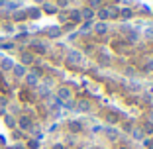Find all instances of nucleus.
I'll list each match as a JSON object with an SVG mask.
<instances>
[{"label":"nucleus","mask_w":153,"mask_h":149,"mask_svg":"<svg viewBox=\"0 0 153 149\" xmlns=\"http://www.w3.org/2000/svg\"><path fill=\"white\" fill-rule=\"evenodd\" d=\"M37 79H39V71L26 73V82H27L30 86H36V85H37Z\"/></svg>","instance_id":"nucleus-1"},{"label":"nucleus","mask_w":153,"mask_h":149,"mask_svg":"<svg viewBox=\"0 0 153 149\" xmlns=\"http://www.w3.org/2000/svg\"><path fill=\"white\" fill-rule=\"evenodd\" d=\"M82 61V57H81V53H79V51H71V53H69V57H67V63L69 65H79Z\"/></svg>","instance_id":"nucleus-2"},{"label":"nucleus","mask_w":153,"mask_h":149,"mask_svg":"<svg viewBox=\"0 0 153 149\" xmlns=\"http://www.w3.org/2000/svg\"><path fill=\"white\" fill-rule=\"evenodd\" d=\"M69 98H71V90H69L67 86H63V88H59V90H57V100H61V102H67Z\"/></svg>","instance_id":"nucleus-3"},{"label":"nucleus","mask_w":153,"mask_h":149,"mask_svg":"<svg viewBox=\"0 0 153 149\" xmlns=\"http://www.w3.org/2000/svg\"><path fill=\"white\" fill-rule=\"evenodd\" d=\"M0 69H2V71H12V69H14V61L10 57L0 59Z\"/></svg>","instance_id":"nucleus-4"},{"label":"nucleus","mask_w":153,"mask_h":149,"mask_svg":"<svg viewBox=\"0 0 153 149\" xmlns=\"http://www.w3.org/2000/svg\"><path fill=\"white\" fill-rule=\"evenodd\" d=\"M18 126H20V130H32V120L27 116H22L18 120Z\"/></svg>","instance_id":"nucleus-5"},{"label":"nucleus","mask_w":153,"mask_h":149,"mask_svg":"<svg viewBox=\"0 0 153 149\" xmlns=\"http://www.w3.org/2000/svg\"><path fill=\"white\" fill-rule=\"evenodd\" d=\"M14 75H16V79H24L26 77V69H24V65H14Z\"/></svg>","instance_id":"nucleus-6"},{"label":"nucleus","mask_w":153,"mask_h":149,"mask_svg":"<svg viewBox=\"0 0 153 149\" xmlns=\"http://www.w3.org/2000/svg\"><path fill=\"white\" fill-rule=\"evenodd\" d=\"M32 61H33V55H32V53H26V51H24V53H22V63H24V65H30Z\"/></svg>","instance_id":"nucleus-7"},{"label":"nucleus","mask_w":153,"mask_h":149,"mask_svg":"<svg viewBox=\"0 0 153 149\" xmlns=\"http://www.w3.org/2000/svg\"><path fill=\"white\" fill-rule=\"evenodd\" d=\"M32 47L36 51H39V53H43V51H45V43H41V41H32Z\"/></svg>","instance_id":"nucleus-8"},{"label":"nucleus","mask_w":153,"mask_h":149,"mask_svg":"<svg viewBox=\"0 0 153 149\" xmlns=\"http://www.w3.org/2000/svg\"><path fill=\"white\" fill-rule=\"evenodd\" d=\"M26 14L30 16V18H33V20H36V18H39V16H41V12H39L37 8H30V10H27Z\"/></svg>","instance_id":"nucleus-9"},{"label":"nucleus","mask_w":153,"mask_h":149,"mask_svg":"<svg viewBox=\"0 0 153 149\" xmlns=\"http://www.w3.org/2000/svg\"><path fill=\"white\" fill-rule=\"evenodd\" d=\"M76 110H79V112H86V110H88V102H86V100H81V102L76 104Z\"/></svg>","instance_id":"nucleus-10"},{"label":"nucleus","mask_w":153,"mask_h":149,"mask_svg":"<svg viewBox=\"0 0 153 149\" xmlns=\"http://www.w3.org/2000/svg\"><path fill=\"white\" fill-rule=\"evenodd\" d=\"M47 36L57 37V36H61V30H59V27H49V30H47Z\"/></svg>","instance_id":"nucleus-11"},{"label":"nucleus","mask_w":153,"mask_h":149,"mask_svg":"<svg viewBox=\"0 0 153 149\" xmlns=\"http://www.w3.org/2000/svg\"><path fill=\"white\" fill-rule=\"evenodd\" d=\"M43 10L47 14H53L55 10H57V6H53V4H49V2H43Z\"/></svg>","instance_id":"nucleus-12"},{"label":"nucleus","mask_w":153,"mask_h":149,"mask_svg":"<svg viewBox=\"0 0 153 149\" xmlns=\"http://www.w3.org/2000/svg\"><path fill=\"white\" fill-rule=\"evenodd\" d=\"M106 136H108L110 139H116V137H118V131L112 130V128H108V130H106Z\"/></svg>","instance_id":"nucleus-13"},{"label":"nucleus","mask_w":153,"mask_h":149,"mask_svg":"<svg viewBox=\"0 0 153 149\" xmlns=\"http://www.w3.org/2000/svg\"><path fill=\"white\" fill-rule=\"evenodd\" d=\"M81 16H82V18H85V20H90V18H92V10H90V8L82 10V12H81Z\"/></svg>","instance_id":"nucleus-14"},{"label":"nucleus","mask_w":153,"mask_h":149,"mask_svg":"<svg viewBox=\"0 0 153 149\" xmlns=\"http://www.w3.org/2000/svg\"><path fill=\"white\" fill-rule=\"evenodd\" d=\"M26 16H27V14L22 12V10H20V12H14V20H18V22H20V20H24Z\"/></svg>","instance_id":"nucleus-15"},{"label":"nucleus","mask_w":153,"mask_h":149,"mask_svg":"<svg viewBox=\"0 0 153 149\" xmlns=\"http://www.w3.org/2000/svg\"><path fill=\"white\" fill-rule=\"evenodd\" d=\"M106 12H108V18H118V14H120L116 8H108Z\"/></svg>","instance_id":"nucleus-16"},{"label":"nucleus","mask_w":153,"mask_h":149,"mask_svg":"<svg viewBox=\"0 0 153 149\" xmlns=\"http://www.w3.org/2000/svg\"><path fill=\"white\" fill-rule=\"evenodd\" d=\"M69 18L71 20H81V12H79V10H73V12L69 14Z\"/></svg>","instance_id":"nucleus-17"},{"label":"nucleus","mask_w":153,"mask_h":149,"mask_svg":"<svg viewBox=\"0 0 153 149\" xmlns=\"http://www.w3.org/2000/svg\"><path fill=\"white\" fill-rule=\"evenodd\" d=\"M69 128H71L73 131H79V130H81V124H79V122H71V124H69Z\"/></svg>","instance_id":"nucleus-18"},{"label":"nucleus","mask_w":153,"mask_h":149,"mask_svg":"<svg viewBox=\"0 0 153 149\" xmlns=\"http://www.w3.org/2000/svg\"><path fill=\"white\" fill-rule=\"evenodd\" d=\"M94 30H96V33H104V32H106V26H104V24H98Z\"/></svg>","instance_id":"nucleus-19"},{"label":"nucleus","mask_w":153,"mask_h":149,"mask_svg":"<svg viewBox=\"0 0 153 149\" xmlns=\"http://www.w3.org/2000/svg\"><path fill=\"white\" fill-rule=\"evenodd\" d=\"M98 18H102V20H106V18H108V12H106V8H102V10L98 12Z\"/></svg>","instance_id":"nucleus-20"},{"label":"nucleus","mask_w":153,"mask_h":149,"mask_svg":"<svg viewBox=\"0 0 153 149\" xmlns=\"http://www.w3.org/2000/svg\"><path fill=\"white\" fill-rule=\"evenodd\" d=\"M6 124H8L10 128H14V126H16V122H14V118H12V116H6Z\"/></svg>","instance_id":"nucleus-21"},{"label":"nucleus","mask_w":153,"mask_h":149,"mask_svg":"<svg viewBox=\"0 0 153 149\" xmlns=\"http://www.w3.org/2000/svg\"><path fill=\"white\" fill-rule=\"evenodd\" d=\"M27 147H30V149H37V147H39V143H37L36 139H32L30 143H27Z\"/></svg>","instance_id":"nucleus-22"},{"label":"nucleus","mask_w":153,"mask_h":149,"mask_svg":"<svg viewBox=\"0 0 153 149\" xmlns=\"http://www.w3.org/2000/svg\"><path fill=\"white\" fill-rule=\"evenodd\" d=\"M108 55H100V63H104V65H108Z\"/></svg>","instance_id":"nucleus-23"},{"label":"nucleus","mask_w":153,"mask_h":149,"mask_svg":"<svg viewBox=\"0 0 153 149\" xmlns=\"http://www.w3.org/2000/svg\"><path fill=\"white\" fill-rule=\"evenodd\" d=\"M122 16H124V18L128 20V18H130V16H131V12H130V10L126 8V10H122Z\"/></svg>","instance_id":"nucleus-24"},{"label":"nucleus","mask_w":153,"mask_h":149,"mask_svg":"<svg viewBox=\"0 0 153 149\" xmlns=\"http://www.w3.org/2000/svg\"><path fill=\"white\" fill-rule=\"evenodd\" d=\"M145 71H153V59H151V61H147V65H145Z\"/></svg>","instance_id":"nucleus-25"},{"label":"nucleus","mask_w":153,"mask_h":149,"mask_svg":"<svg viewBox=\"0 0 153 149\" xmlns=\"http://www.w3.org/2000/svg\"><path fill=\"white\" fill-rule=\"evenodd\" d=\"M145 37H147V39H153V27H151V30H147V32H145Z\"/></svg>","instance_id":"nucleus-26"},{"label":"nucleus","mask_w":153,"mask_h":149,"mask_svg":"<svg viewBox=\"0 0 153 149\" xmlns=\"http://www.w3.org/2000/svg\"><path fill=\"white\" fill-rule=\"evenodd\" d=\"M90 6L94 8V6H100V0H90Z\"/></svg>","instance_id":"nucleus-27"},{"label":"nucleus","mask_w":153,"mask_h":149,"mask_svg":"<svg viewBox=\"0 0 153 149\" xmlns=\"http://www.w3.org/2000/svg\"><path fill=\"white\" fill-rule=\"evenodd\" d=\"M134 137H137V139H140V137H141V131L140 130H134Z\"/></svg>","instance_id":"nucleus-28"},{"label":"nucleus","mask_w":153,"mask_h":149,"mask_svg":"<svg viewBox=\"0 0 153 149\" xmlns=\"http://www.w3.org/2000/svg\"><path fill=\"white\" fill-rule=\"evenodd\" d=\"M18 6H20L18 2H16V4H14V2H10V4H8V8H10V10H14V8H18Z\"/></svg>","instance_id":"nucleus-29"},{"label":"nucleus","mask_w":153,"mask_h":149,"mask_svg":"<svg viewBox=\"0 0 153 149\" xmlns=\"http://www.w3.org/2000/svg\"><path fill=\"white\" fill-rule=\"evenodd\" d=\"M130 39H131V41H135V39H137V33L131 32V33H130Z\"/></svg>","instance_id":"nucleus-30"},{"label":"nucleus","mask_w":153,"mask_h":149,"mask_svg":"<svg viewBox=\"0 0 153 149\" xmlns=\"http://www.w3.org/2000/svg\"><path fill=\"white\" fill-rule=\"evenodd\" d=\"M53 149H65V147H63L61 143H55V145H53Z\"/></svg>","instance_id":"nucleus-31"},{"label":"nucleus","mask_w":153,"mask_h":149,"mask_svg":"<svg viewBox=\"0 0 153 149\" xmlns=\"http://www.w3.org/2000/svg\"><path fill=\"white\" fill-rule=\"evenodd\" d=\"M59 6H67V0H59Z\"/></svg>","instance_id":"nucleus-32"},{"label":"nucleus","mask_w":153,"mask_h":149,"mask_svg":"<svg viewBox=\"0 0 153 149\" xmlns=\"http://www.w3.org/2000/svg\"><path fill=\"white\" fill-rule=\"evenodd\" d=\"M6 4V0H0V6H4Z\"/></svg>","instance_id":"nucleus-33"},{"label":"nucleus","mask_w":153,"mask_h":149,"mask_svg":"<svg viewBox=\"0 0 153 149\" xmlns=\"http://www.w3.org/2000/svg\"><path fill=\"white\" fill-rule=\"evenodd\" d=\"M33 2H39V4H43V2H45V0H33Z\"/></svg>","instance_id":"nucleus-34"},{"label":"nucleus","mask_w":153,"mask_h":149,"mask_svg":"<svg viewBox=\"0 0 153 149\" xmlns=\"http://www.w3.org/2000/svg\"><path fill=\"white\" fill-rule=\"evenodd\" d=\"M14 149H22V145H14Z\"/></svg>","instance_id":"nucleus-35"},{"label":"nucleus","mask_w":153,"mask_h":149,"mask_svg":"<svg viewBox=\"0 0 153 149\" xmlns=\"http://www.w3.org/2000/svg\"><path fill=\"white\" fill-rule=\"evenodd\" d=\"M151 122H153V114H151Z\"/></svg>","instance_id":"nucleus-36"},{"label":"nucleus","mask_w":153,"mask_h":149,"mask_svg":"<svg viewBox=\"0 0 153 149\" xmlns=\"http://www.w3.org/2000/svg\"><path fill=\"white\" fill-rule=\"evenodd\" d=\"M67 2H71V0H67Z\"/></svg>","instance_id":"nucleus-37"}]
</instances>
